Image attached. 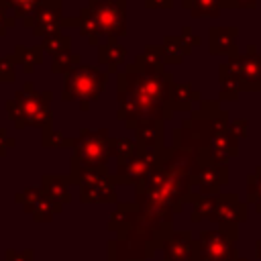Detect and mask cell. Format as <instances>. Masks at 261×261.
I'll return each mask as SVG.
<instances>
[{
  "mask_svg": "<svg viewBox=\"0 0 261 261\" xmlns=\"http://www.w3.org/2000/svg\"><path fill=\"white\" fill-rule=\"evenodd\" d=\"M173 75L163 65H149L139 53L133 63L116 75V118L126 128L139 122H165L173 116L171 88Z\"/></svg>",
  "mask_w": 261,
  "mask_h": 261,
  "instance_id": "obj_1",
  "label": "cell"
},
{
  "mask_svg": "<svg viewBox=\"0 0 261 261\" xmlns=\"http://www.w3.org/2000/svg\"><path fill=\"white\" fill-rule=\"evenodd\" d=\"M228 124V112L220 108V100H202L200 108L192 110V116L184 118L181 126L173 130L171 147L192 151L198 161L226 165L239 153V139Z\"/></svg>",
  "mask_w": 261,
  "mask_h": 261,
  "instance_id": "obj_2",
  "label": "cell"
},
{
  "mask_svg": "<svg viewBox=\"0 0 261 261\" xmlns=\"http://www.w3.org/2000/svg\"><path fill=\"white\" fill-rule=\"evenodd\" d=\"M218 100L234 102L241 92H261V53L249 45L245 53L230 55L218 67Z\"/></svg>",
  "mask_w": 261,
  "mask_h": 261,
  "instance_id": "obj_3",
  "label": "cell"
},
{
  "mask_svg": "<svg viewBox=\"0 0 261 261\" xmlns=\"http://www.w3.org/2000/svg\"><path fill=\"white\" fill-rule=\"evenodd\" d=\"M82 33L96 45L98 37H122L126 33V0H90L80 16Z\"/></svg>",
  "mask_w": 261,
  "mask_h": 261,
  "instance_id": "obj_4",
  "label": "cell"
},
{
  "mask_svg": "<svg viewBox=\"0 0 261 261\" xmlns=\"http://www.w3.org/2000/svg\"><path fill=\"white\" fill-rule=\"evenodd\" d=\"M198 261H230L237 257V226L218 224L214 230H204L198 239Z\"/></svg>",
  "mask_w": 261,
  "mask_h": 261,
  "instance_id": "obj_5",
  "label": "cell"
},
{
  "mask_svg": "<svg viewBox=\"0 0 261 261\" xmlns=\"http://www.w3.org/2000/svg\"><path fill=\"white\" fill-rule=\"evenodd\" d=\"M167 149L169 147H165L163 151H151V149L137 147V153L130 159L116 163V171H114V175H110L112 181L114 184H133V186H137L139 181H143L157 167V163L163 161Z\"/></svg>",
  "mask_w": 261,
  "mask_h": 261,
  "instance_id": "obj_6",
  "label": "cell"
},
{
  "mask_svg": "<svg viewBox=\"0 0 261 261\" xmlns=\"http://www.w3.org/2000/svg\"><path fill=\"white\" fill-rule=\"evenodd\" d=\"M106 86V73H102L100 69L96 67H90V65H82L77 67L69 80H67V88L63 92V96L67 100L71 98H82V108L86 110L90 106V102L98 100V96L102 94Z\"/></svg>",
  "mask_w": 261,
  "mask_h": 261,
  "instance_id": "obj_7",
  "label": "cell"
},
{
  "mask_svg": "<svg viewBox=\"0 0 261 261\" xmlns=\"http://www.w3.org/2000/svg\"><path fill=\"white\" fill-rule=\"evenodd\" d=\"M106 128L100 130H84L75 143V159L92 165H106V161L114 155L112 143Z\"/></svg>",
  "mask_w": 261,
  "mask_h": 261,
  "instance_id": "obj_8",
  "label": "cell"
},
{
  "mask_svg": "<svg viewBox=\"0 0 261 261\" xmlns=\"http://www.w3.org/2000/svg\"><path fill=\"white\" fill-rule=\"evenodd\" d=\"M228 181V167L212 161H200L192 177V192L200 196H216Z\"/></svg>",
  "mask_w": 261,
  "mask_h": 261,
  "instance_id": "obj_9",
  "label": "cell"
},
{
  "mask_svg": "<svg viewBox=\"0 0 261 261\" xmlns=\"http://www.w3.org/2000/svg\"><path fill=\"white\" fill-rule=\"evenodd\" d=\"M161 249L163 261H198V241L190 230H171Z\"/></svg>",
  "mask_w": 261,
  "mask_h": 261,
  "instance_id": "obj_10",
  "label": "cell"
},
{
  "mask_svg": "<svg viewBox=\"0 0 261 261\" xmlns=\"http://www.w3.org/2000/svg\"><path fill=\"white\" fill-rule=\"evenodd\" d=\"M210 220H214L218 224L239 226L243 220H247V204H243L237 194H218Z\"/></svg>",
  "mask_w": 261,
  "mask_h": 261,
  "instance_id": "obj_11",
  "label": "cell"
},
{
  "mask_svg": "<svg viewBox=\"0 0 261 261\" xmlns=\"http://www.w3.org/2000/svg\"><path fill=\"white\" fill-rule=\"evenodd\" d=\"M165 122L159 120H149V122H139L135 130V143L137 147L151 149V151H163V139H165Z\"/></svg>",
  "mask_w": 261,
  "mask_h": 261,
  "instance_id": "obj_12",
  "label": "cell"
},
{
  "mask_svg": "<svg viewBox=\"0 0 261 261\" xmlns=\"http://www.w3.org/2000/svg\"><path fill=\"white\" fill-rule=\"evenodd\" d=\"M237 27H210L208 43L212 55H237Z\"/></svg>",
  "mask_w": 261,
  "mask_h": 261,
  "instance_id": "obj_13",
  "label": "cell"
},
{
  "mask_svg": "<svg viewBox=\"0 0 261 261\" xmlns=\"http://www.w3.org/2000/svg\"><path fill=\"white\" fill-rule=\"evenodd\" d=\"M112 177H104L100 181H94L90 186H84L80 192V200L86 204H110L116 202V190H114Z\"/></svg>",
  "mask_w": 261,
  "mask_h": 261,
  "instance_id": "obj_14",
  "label": "cell"
},
{
  "mask_svg": "<svg viewBox=\"0 0 261 261\" xmlns=\"http://www.w3.org/2000/svg\"><path fill=\"white\" fill-rule=\"evenodd\" d=\"M137 204L133 202H122L116 206V210L112 212L110 216V222H108V230H114L118 237H124L126 232H130L137 224Z\"/></svg>",
  "mask_w": 261,
  "mask_h": 261,
  "instance_id": "obj_15",
  "label": "cell"
},
{
  "mask_svg": "<svg viewBox=\"0 0 261 261\" xmlns=\"http://www.w3.org/2000/svg\"><path fill=\"white\" fill-rule=\"evenodd\" d=\"M196 102H202V94L200 90H196L192 84L188 82H175L173 88H171V106H173V112H192L194 104Z\"/></svg>",
  "mask_w": 261,
  "mask_h": 261,
  "instance_id": "obj_16",
  "label": "cell"
},
{
  "mask_svg": "<svg viewBox=\"0 0 261 261\" xmlns=\"http://www.w3.org/2000/svg\"><path fill=\"white\" fill-rule=\"evenodd\" d=\"M104 177H108L106 165H92V163L77 161L73 157V161H71V181H75L84 188V186H90V184L100 181Z\"/></svg>",
  "mask_w": 261,
  "mask_h": 261,
  "instance_id": "obj_17",
  "label": "cell"
},
{
  "mask_svg": "<svg viewBox=\"0 0 261 261\" xmlns=\"http://www.w3.org/2000/svg\"><path fill=\"white\" fill-rule=\"evenodd\" d=\"M98 59H100V63L108 65V71H110V73H114V71L118 69V65L124 63V59H126V49H124L122 45H118L114 37H108V43L102 45L100 51H98Z\"/></svg>",
  "mask_w": 261,
  "mask_h": 261,
  "instance_id": "obj_18",
  "label": "cell"
},
{
  "mask_svg": "<svg viewBox=\"0 0 261 261\" xmlns=\"http://www.w3.org/2000/svg\"><path fill=\"white\" fill-rule=\"evenodd\" d=\"M181 6L190 10L194 18H216L220 16V0H181Z\"/></svg>",
  "mask_w": 261,
  "mask_h": 261,
  "instance_id": "obj_19",
  "label": "cell"
},
{
  "mask_svg": "<svg viewBox=\"0 0 261 261\" xmlns=\"http://www.w3.org/2000/svg\"><path fill=\"white\" fill-rule=\"evenodd\" d=\"M218 196V194H216ZM216 196H200V194H190L192 202V220L194 222H202V220H210L214 206H216Z\"/></svg>",
  "mask_w": 261,
  "mask_h": 261,
  "instance_id": "obj_20",
  "label": "cell"
},
{
  "mask_svg": "<svg viewBox=\"0 0 261 261\" xmlns=\"http://www.w3.org/2000/svg\"><path fill=\"white\" fill-rule=\"evenodd\" d=\"M163 59L165 63H181L184 59V47H181V41H179V35H167L163 37Z\"/></svg>",
  "mask_w": 261,
  "mask_h": 261,
  "instance_id": "obj_21",
  "label": "cell"
},
{
  "mask_svg": "<svg viewBox=\"0 0 261 261\" xmlns=\"http://www.w3.org/2000/svg\"><path fill=\"white\" fill-rule=\"evenodd\" d=\"M110 143H112V153L116 157V163L126 161V159H130L137 153L135 139H128V137H112Z\"/></svg>",
  "mask_w": 261,
  "mask_h": 261,
  "instance_id": "obj_22",
  "label": "cell"
},
{
  "mask_svg": "<svg viewBox=\"0 0 261 261\" xmlns=\"http://www.w3.org/2000/svg\"><path fill=\"white\" fill-rule=\"evenodd\" d=\"M247 202L255 204L257 212H261V165L247 175Z\"/></svg>",
  "mask_w": 261,
  "mask_h": 261,
  "instance_id": "obj_23",
  "label": "cell"
},
{
  "mask_svg": "<svg viewBox=\"0 0 261 261\" xmlns=\"http://www.w3.org/2000/svg\"><path fill=\"white\" fill-rule=\"evenodd\" d=\"M45 184H47V192H49V198L55 202V204H63L69 200V194H67V184L63 177H45Z\"/></svg>",
  "mask_w": 261,
  "mask_h": 261,
  "instance_id": "obj_24",
  "label": "cell"
},
{
  "mask_svg": "<svg viewBox=\"0 0 261 261\" xmlns=\"http://www.w3.org/2000/svg\"><path fill=\"white\" fill-rule=\"evenodd\" d=\"M179 41H181V47H184V53H186V55H190V53L202 43V39H200L190 27H184V29H181V33H179Z\"/></svg>",
  "mask_w": 261,
  "mask_h": 261,
  "instance_id": "obj_25",
  "label": "cell"
},
{
  "mask_svg": "<svg viewBox=\"0 0 261 261\" xmlns=\"http://www.w3.org/2000/svg\"><path fill=\"white\" fill-rule=\"evenodd\" d=\"M141 55H143V61L149 63V65H163L165 63L161 45H147Z\"/></svg>",
  "mask_w": 261,
  "mask_h": 261,
  "instance_id": "obj_26",
  "label": "cell"
},
{
  "mask_svg": "<svg viewBox=\"0 0 261 261\" xmlns=\"http://www.w3.org/2000/svg\"><path fill=\"white\" fill-rule=\"evenodd\" d=\"M228 128H230V133H232L237 139H245V137H247V128H249V122H247L245 118H234V120H230Z\"/></svg>",
  "mask_w": 261,
  "mask_h": 261,
  "instance_id": "obj_27",
  "label": "cell"
},
{
  "mask_svg": "<svg viewBox=\"0 0 261 261\" xmlns=\"http://www.w3.org/2000/svg\"><path fill=\"white\" fill-rule=\"evenodd\" d=\"M259 0H220V8H255Z\"/></svg>",
  "mask_w": 261,
  "mask_h": 261,
  "instance_id": "obj_28",
  "label": "cell"
},
{
  "mask_svg": "<svg viewBox=\"0 0 261 261\" xmlns=\"http://www.w3.org/2000/svg\"><path fill=\"white\" fill-rule=\"evenodd\" d=\"M6 261H33V251H8Z\"/></svg>",
  "mask_w": 261,
  "mask_h": 261,
  "instance_id": "obj_29",
  "label": "cell"
},
{
  "mask_svg": "<svg viewBox=\"0 0 261 261\" xmlns=\"http://www.w3.org/2000/svg\"><path fill=\"white\" fill-rule=\"evenodd\" d=\"M145 6L147 8H153V10H161V8H171L173 6V0H145Z\"/></svg>",
  "mask_w": 261,
  "mask_h": 261,
  "instance_id": "obj_30",
  "label": "cell"
},
{
  "mask_svg": "<svg viewBox=\"0 0 261 261\" xmlns=\"http://www.w3.org/2000/svg\"><path fill=\"white\" fill-rule=\"evenodd\" d=\"M77 61V57L75 55H67V57H61L59 61H57V65H55V69H63V65L67 67L69 63H75Z\"/></svg>",
  "mask_w": 261,
  "mask_h": 261,
  "instance_id": "obj_31",
  "label": "cell"
},
{
  "mask_svg": "<svg viewBox=\"0 0 261 261\" xmlns=\"http://www.w3.org/2000/svg\"><path fill=\"white\" fill-rule=\"evenodd\" d=\"M255 251H257V257L261 259V239H259V241L255 243Z\"/></svg>",
  "mask_w": 261,
  "mask_h": 261,
  "instance_id": "obj_32",
  "label": "cell"
},
{
  "mask_svg": "<svg viewBox=\"0 0 261 261\" xmlns=\"http://www.w3.org/2000/svg\"><path fill=\"white\" fill-rule=\"evenodd\" d=\"M230 261H247V259H243V257H239V255H237V257H234V259H230Z\"/></svg>",
  "mask_w": 261,
  "mask_h": 261,
  "instance_id": "obj_33",
  "label": "cell"
},
{
  "mask_svg": "<svg viewBox=\"0 0 261 261\" xmlns=\"http://www.w3.org/2000/svg\"><path fill=\"white\" fill-rule=\"evenodd\" d=\"M20 2H27V4H29V2H33V0H20Z\"/></svg>",
  "mask_w": 261,
  "mask_h": 261,
  "instance_id": "obj_34",
  "label": "cell"
}]
</instances>
